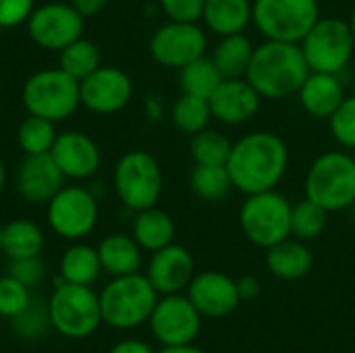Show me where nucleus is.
<instances>
[{
	"label": "nucleus",
	"instance_id": "nucleus-1",
	"mask_svg": "<svg viewBox=\"0 0 355 353\" xmlns=\"http://www.w3.org/2000/svg\"><path fill=\"white\" fill-rule=\"evenodd\" d=\"M289 169V146L272 131H252L239 137L229 154L227 171L241 193L277 189Z\"/></svg>",
	"mask_w": 355,
	"mask_h": 353
},
{
	"label": "nucleus",
	"instance_id": "nucleus-2",
	"mask_svg": "<svg viewBox=\"0 0 355 353\" xmlns=\"http://www.w3.org/2000/svg\"><path fill=\"white\" fill-rule=\"evenodd\" d=\"M310 67L300 44L264 40L254 48V56L245 79L262 96V100H283L297 96Z\"/></svg>",
	"mask_w": 355,
	"mask_h": 353
},
{
	"label": "nucleus",
	"instance_id": "nucleus-3",
	"mask_svg": "<svg viewBox=\"0 0 355 353\" xmlns=\"http://www.w3.org/2000/svg\"><path fill=\"white\" fill-rule=\"evenodd\" d=\"M304 191L327 212L349 210L355 202V156L343 150L320 154L306 173Z\"/></svg>",
	"mask_w": 355,
	"mask_h": 353
},
{
	"label": "nucleus",
	"instance_id": "nucleus-4",
	"mask_svg": "<svg viewBox=\"0 0 355 353\" xmlns=\"http://www.w3.org/2000/svg\"><path fill=\"white\" fill-rule=\"evenodd\" d=\"M158 298V291L146 275L133 273L112 277V281L100 291L102 322L121 331L135 329L150 320Z\"/></svg>",
	"mask_w": 355,
	"mask_h": 353
},
{
	"label": "nucleus",
	"instance_id": "nucleus-5",
	"mask_svg": "<svg viewBox=\"0 0 355 353\" xmlns=\"http://www.w3.org/2000/svg\"><path fill=\"white\" fill-rule=\"evenodd\" d=\"M21 102L27 114L60 123L81 106V85L60 67L42 69L29 75L23 83Z\"/></svg>",
	"mask_w": 355,
	"mask_h": 353
},
{
	"label": "nucleus",
	"instance_id": "nucleus-6",
	"mask_svg": "<svg viewBox=\"0 0 355 353\" xmlns=\"http://www.w3.org/2000/svg\"><path fill=\"white\" fill-rule=\"evenodd\" d=\"M50 327L69 339H85L102 325L100 295L89 285H73L58 279L48 302Z\"/></svg>",
	"mask_w": 355,
	"mask_h": 353
},
{
	"label": "nucleus",
	"instance_id": "nucleus-7",
	"mask_svg": "<svg viewBox=\"0 0 355 353\" xmlns=\"http://www.w3.org/2000/svg\"><path fill=\"white\" fill-rule=\"evenodd\" d=\"M291 206L277 189L250 193L239 210V227L248 241L268 250L291 237Z\"/></svg>",
	"mask_w": 355,
	"mask_h": 353
},
{
	"label": "nucleus",
	"instance_id": "nucleus-8",
	"mask_svg": "<svg viewBox=\"0 0 355 353\" xmlns=\"http://www.w3.org/2000/svg\"><path fill=\"white\" fill-rule=\"evenodd\" d=\"M112 185L123 206L139 212L158 204L164 187L162 169L152 154L131 150L119 158L112 173Z\"/></svg>",
	"mask_w": 355,
	"mask_h": 353
},
{
	"label": "nucleus",
	"instance_id": "nucleus-9",
	"mask_svg": "<svg viewBox=\"0 0 355 353\" xmlns=\"http://www.w3.org/2000/svg\"><path fill=\"white\" fill-rule=\"evenodd\" d=\"M300 48L310 71L339 75L354 58L355 37L352 25L339 17H320L300 42Z\"/></svg>",
	"mask_w": 355,
	"mask_h": 353
},
{
	"label": "nucleus",
	"instance_id": "nucleus-10",
	"mask_svg": "<svg viewBox=\"0 0 355 353\" xmlns=\"http://www.w3.org/2000/svg\"><path fill=\"white\" fill-rule=\"evenodd\" d=\"M320 17L318 0H254L252 23L264 40L300 44Z\"/></svg>",
	"mask_w": 355,
	"mask_h": 353
},
{
	"label": "nucleus",
	"instance_id": "nucleus-11",
	"mask_svg": "<svg viewBox=\"0 0 355 353\" xmlns=\"http://www.w3.org/2000/svg\"><path fill=\"white\" fill-rule=\"evenodd\" d=\"M98 216L100 208L96 196L81 185H62L48 202V225L67 241L87 237L96 229Z\"/></svg>",
	"mask_w": 355,
	"mask_h": 353
},
{
	"label": "nucleus",
	"instance_id": "nucleus-12",
	"mask_svg": "<svg viewBox=\"0 0 355 353\" xmlns=\"http://www.w3.org/2000/svg\"><path fill=\"white\" fill-rule=\"evenodd\" d=\"M202 314L183 293H171L158 298L152 316L148 320L154 339L162 347L189 345L202 331Z\"/></svg>",
	"mask_w": 355,
	"mask_h": 353
},
{
	"label": "nucleus",
	"instance_id": "nucleus-13",
	"mask_svg": "<svg viewBox=\"0 0 355 353\" xmlns=\"http://www.w3.org/2000/svg\"><path fill=\"white\" fill-rule=\"evenodd\" d=\"M25 27L35 46L60 52L64 46L83 35L85 17L71 2H48L33 8Z\"/></svg>",
	"mask_w": 355,
	"mask_h": 353
},
{
	"label": "nucleus",
	"instance_id": "nucleus-14",
	"mask_svg": "<svg viewBox=\"0 0 355 353\" xmlns=\"http://www.w3.org/2000/svg\"><path fill=\"white\" fill-rule=\"evenodd\" d=\"M206 50V31L200 27V23L191 21H168L150 37L152 58L166 69H183L191 60L204 56Z\"/></svg>",
	"mask_w": 355,
	"mask_h": 353
},
{
	"label": "nucleus",
	"instance_id": "nucleus-15",
	"mask_svg": "<svg viewBox=\"0 0 355 353\" xmlns=\"http://www.w3.org/2000/svg\"><path fill=\"white\" fill-rule=\"evenodd\" d=\"M81 106L96 114H114L123 110L133 96L131 77L119 67H98L81 83Z\"/></svg>",
	"mask_w": 355,
	"mask_h": 353
},
{
	"label": "nucleus",
	"instance_id": "nucleus-16",
	"mask_svg": "<svg viewBox=\"0 0 355 353\" xmlns=\"http://www.w3.org/2000/svg\"><path fill=\"white\" fill-rule=\"evenodd\" d=\"M187 298L204 318H223L241 304L237 281L218 270H206L191 279Z\"/></svg>",
	"mask_w": 355,
	"mask_h": 353
},
{
	"label": "nucleus",
	"instance_id": "nucleus-17",
	"mask_svg": "<svg viewBox=\"0 0 355 353\" xmlns=\"http://www.w3.org/2000/svg\"><path fill=\"white\" fill-rule=\"evenodd\" d=\"M212 119L235 127L250 123L262 104V96L254 89V85L245 77H235V79H223L220 85L212 92L208 98Z\"/></svg>",
	"mask_w": 355,
	"mask_h": 353
},
{
	"label": "nucleus",
	"instance_id": "nucleus-18",
	"mask_svg": "<svg viewBox=\"0 0 355 353\" xmlns=\"http://www.w3.org/2000/svg\"><path fill=\"white\" fill-rule=\"evenodd\" d=\"M50 156L62 171L67 179L85 181L94 177L102 164L100 146L83 131H62L58 133Z\"/></svg>",
	"mask_w": 355,
	"mask_h": 353
},
{
	"label": "nucleus",
	"instance_id": "nucleus-19",
	"mask_svg": "<svg viewBox=\"0 0 355 353\" xmlns=\"http://www.w3.org/2000/svg\"><path fill=\"white\" fill-rule=\"evenodd\" d=\"M148 281L158 291V295L181 293L189 287L196 277V264L189 250L177 246L175 241L158 252H152L148 262Z\"/></svg>",
	"mask_w": 355,
	"mask_h": 353
},
{
	"label": "nucleus",
	"instance_id": "nucleus-20",
	"mask_svg": "<svg viewBox=\"0 0 355 353\" xmlns=\"http://www.w3.org/2000/svg\"><path fill=\"white\" fill-rule=\"evenodd\" d=\"M64 179L50 154L25 156L17 171V191L29 204H48L64 185Z\"/></svg>",
	"mask_w": 355,
	"mask_h": 353
},
{
	"label": "nucleus",
	"instance_id": "nucleus-21",
	"mask_svg": "<svg viewBox=\"0 0 355 353\" xmlns=\"http://www.w3.org/2000/svg\"><path fill=\"white\" fill-rule=\"evenodd\" d=\"M302 108L312 119H331V114L339 108V104L345 100V87L339 79V75L333 73H314L306 77L304 85L297 92Z\"/></svg>",
	"mask_w": 355,
	"mask_h": 353
},
{
	"label": "nucleus",
	"instance_id": "nucleus-22",
	"mask_svg": "<svg viewBox=\"0 0 355 353\" xmlns=\"http://www.w3.org/2000/svg\"><path fill=\"white\" fill-rule=\"evenodd\" d=\"M312 266L314 256L302 239L287 237L266 250V268L281 281H302Z\"/></svg>",
	"mask_w": 355,
	"mask_h": 353
},
{
	"label": "nucleus",
	"instance_id": "nucleus-23",
	"mask_svg": "<svg viewBox=\"0 0 355 353\" xmlns=\"http://www.w3.org/2000/svg\"><path fill=\"white\" fill-rule=\"evenodd\" d=\"M254 0H204L202 21L208 31L223 35H233L245 31L252 23Z\"/></svg>",
	"mask_w": 355,
	"mask_h": 353
},
{
	"label": "nucleus",
	"instance_id": "nucleus-24",
	"mask_svg": "<svg viewBox=\"0 0 355 353\" xmlns=\"http://www.w3.org/2000/svg\"><path fill=\"white\" fill-rule=\"evenodd\" d=\"M100 256L102 270L110 277H125L139 273L141 268V248L133 239V235L112 233L100 241L96 248Z\"/></svg>",
	"mask_w": 355,
	"mask_h": 353
},
{
	"label": "nucleus",
	"instance_id": "nucleus-25",
	"mask_svg": "<svg viewBox=\"0 0 355 353\" xmlns=\"http://www.w3.org/2000/svg\"><path fill=\"white\" fill-rule=\"evenodd\" d=\"M175 233H177L175 221L166 210L152 206V208L135 212L131 235L139 243L141 250L158 252L175 241Z\"/></svg>",
	"mask_w": 355,
	"mask_h": 353
},
{
	"label": "nucleus",
	"instance_id": "nucleus-26",
	"mask_svg": "<svg viewBox=\"0 0 355 353\" xmlns=\"http://www.w3.org/2000/svg\"><path fill=\"white\" fill-rule=\"evenodd\" d=\"M254 48L256 46L252 44V40L241 31L233 35H223L210 56L225 79H235L245 77L254 56Z\"/></svg>",
	"mask_w": 355,
	"mask_h": 353
},
{
	"label": "nucleus",
	"instance_id": "nucleus-27",
	"mask_svg": "<svg viewBox=\"0 0 355 353\" xmlns=\"http://www.w3.org/2000/svg\"><path fill=\"white\" fill-rule=\"evenodd\" d=\"M60 279L73 285H89L100 277L102 264L98 250L87 243H73L64 250L60 264H58Z\"/></svg>",
	"mask_w": 355,
	"mask_h": 353
},
{
	"label": "nucleus",
	"instance_id": "nucleus-28",
	"mask_svg": "<svg viewBox=\"0 0 355 353\" xmlns=\"http://www.w3.org/2000/svg\"><path fill=\"white\" fill-rule=\"evenodd\" d=\"M44 248L42 229L27 218H15L2 227V254L8 260L40 256Z\"/></svg>",
	"mask_w": 355,
	"mask_h": 353
},
{
	"label": "nucleus",
	"instance_id": "nucleus-29",
	"mask_svg": "<svg viewBox=\"0 0 355 353\" xmlns=\"http://www.w3.org/2000/svg\"><path fill=\"white\" fill-rule=\"evenodd\" d=\"M58 67L81 83L87 75H92L98 67H102L100 48L92 40L81 35L58 52Z\"/></svg>",
	"mask_w": 355,
	"mask_h": 353
},
{
	"label": "nucleus",
	"instance_id": "nucleus-30",
	"mask_svg": "<svg viewBox=\"0 0 355 353\" xmlns=\"http://www.w3.org/2000/svg\"><path fill=\"white\" fill-rule=\"evenodd\" d=\"M189 185L204 202H220L235 189L227 164H196L189 175Z\"/></svg>",
	"mask_w": 355,
	"mask_h": 353
},
{
	"label": "nucleus",
	"instance_id": "nucleus-31",
	"mask_svg": "<svg viewBox=\"0 0 355 353\" xmlns=\"http://www.w3.org/2000/svg\"><path fill=\"white\" fill-rule=\"evenodd\" d=\"M223 79L225 77L220 75L218 67L214 64L212 56H208V54H204V56L191 60L189 64H185L183 69H179L181 92L202 96V98H210Z\"/></svg>",
	"mask_w": 355,
	"mask_h": 353
},
{
	"label": "nucleus",
	"instance_id": "nucleus-32",
	"mask_svg": "<svg viewBox=\"0 0 355 353\" xmlns=\"http://www.w3.org/2000/svg\"><path fill=\"white\" fill-rule=\"evenodd\" d=\"M171 117H173V125L187 135H196L208 129L210 121H214L208 98L185 94V92L175 100Z\"/></svg>",
	"mask_w": 355,
	"mask_h": 353
},
{
	"label": "nucleus",
	"instance_id": "nucleus-33",
	"mask_svg": "<svg viewBox=\"0 0 355 353\" xmlns=\"http://www.w3.org/2000/svg\"><path fill=\"white\" fill-rule=\"evenodd\" d=\"M56 137H58L56 123L35 114H29L17 129V144L25 152V156L50 154Z\"/></svg>",
	"mask_w": 355,
	"mask_h": 353
},
{
	"label": "nucleus",
	"instance_id": "nucleus-34",
	"mask_svg": "<svg viewBox=\"0 0 355 353\" xmlns=\"http://www.w3.org/2000/svg\"><path fill=\"white\" fill-rule=\"evenodd\" d=\"M329 214L316 202L304 198L302 202L291 206V237L302 241H312L320 237L327 229Z\"/></svg>",
	"mask_w": 355,
	"mask_h": 353
},
{
	"label": "nucleus",
	"instance_id": "nucleus-35",
	"mask_svg": "<svg viewBox=\"0 0 355 353\" xmlns=\"http://www.w3.org/2000/svg\"><path fill=\"white\" fill-rule=\"evenodd\" d=\"M231 148L233 141L225 133L210 127L191 135L189 141V154L196 164H227Z\"/></svg>",
	"mask_w": 355,
	"mask_h": 353
},
{
	"label": "nucleus",
	"instance_id": "nucleus-36",
	"mask_svg": "<svg viewBox=\"0 0 355 353\" xmlns=\"http://www.w3.org/2000/svg\"><path fill=\"white\" fill-rule=\"evenodd\" d=\"M329 129L333 139L345 148L355 150V94L345 96V100L339 104V108L329 119Z\"/></svg>",
	"mask_w": 355,
	"mask_h": 353
},
{
	"label": "nucleus",
	"instance_id": "nucleus-37",
	"mask_svg": "<svg viewBox=\"0 0 355 353\" xmlns=\"http://www.w3.org/2000/svg\"><path fill=\"white\" fill-rule=\"evenodd\" d=\"M31 304L29 287L12 279L10 275L0 277V316L17 318Z\"/></svg>",
	"mask_w": 355,
	"mask_h": 353
},
{
	"label": "nucleus",
	"instance_id": "nucleus-38",
	"mask_svg": "<svg viewBox=\"0 0 355 353\" xmlns=\"http://www.w3.org/2000/svg\"><path fill=\"white\" fill-rule=\"evenodd\" d=\"M6 275H10L12 279H17L19 283L27 285V287H35L44 279V262L40 260V256L8 260Z\"/></svg>",
	"mask_w": 355,
	"mask_h": 353
},
{
	"label": "nucleus",
	"instance_id": "nucleus-39",
	"mask_svg": "<svg viewBox=\"0 0 355 353\" xmlns=\"http://www.w3.org/2000/svg\"><path fill=\"white\" fill-rule=\"evenodd\" d=\"M35 8V0H0V29L25 25Z\"/></svg>",
	"mask_w": 355,
	"mask_h": 353
},
{
	"label": "nucleus",
	"instance_id": "nucleus-40",
	"mask_svg": "<svg viewBox=\"0 0 355 353\" xmlns=\"http://www.w3.org/2000/svg\"><path fill=\"white\" fill-rule=\"evenodd\" d=\"M15 320V329L17 333L25 335V337H35L40 333H44L46 325L50 322L48 318V308H42V306H35V304H29L27 310L23 314H19Z\"/></svg>",
	"mask_w": 355,
	"mask_h": 353
},
{
	"label": "nucleus",
	"instance_id": "nucleus-41",
	"mask_svg": "<svg viewBox=\"0 0 355 353\" xmlns=\"http://www.w3.org/2000/svg\"><path fill=\"white\" fill-rule=\"evenodd\" d=\"M160 8L171 21H202L204 0H158Z\"/></svg>",
	"mask_w": 355,
	"mask_h": 353
},
{
	"label": "nucleus",
	"instance_id": "nucleus-42",
	"mask_svg": "<svg viewBox=\"0 0 355 353\" xmlns=\"http://www.w3.org/2000/svg\"><path fill=\"white\" fill-rule=\"evenodd\" d=\"M237 291H239L241 302H252V300H256V298L260 295L262 285H260V281H258L256 277L245 275V277L237 279Z\"/></svg>",
	"mask_w": 355,
	"mask_h": 353
},
{
	"label": "nucleus",
	"instance_id": "nucleus-43",
	"mask_svg": "<svg viewBox=\"0 0 355 353\" xmlns=\"http://www.w3.org/2000/svg\"><path fill=\"white\" fill-rule=\"evenodd\" d=\"M108 353H156L146 341L139 339H125L121 343H116Z\"/></svg>",
	"mask_w": 355,
	"mask_h": 353
},
{
	"label": "nucleus",
	"instance_id": "nucleus-44",
	"mask_svg": "<svg viewBox=\"0 0 355 353\" xmlns=\"http://www.w3.org/2000/svg\"><path fill=\"white\" fill-rule=\"evenodd\" d=\"M71 4L83 15V17H94L104 10L108 0H71Z\"/></svg>",
	"mask_w": 355,
	"mask_h": 353
},
{
	"label": "nucleus",
	"instance_id": "nucleus-45",
	"mask_svg": "<svg viewBox=\"0 0 355 353\" xmlns=\"http://www.w3.org/2000/svg\"><path fill=\"white\" fill-rule=\"evenodd\" d=\"M156 353H206L202 352L200 347H196L193 343H189V345H175V347H162L160 352Z\"/></svg>",
	"mask_w": 355,
	"mask_h": 353
},
{
	"label": "nucleus",
	"instance_id": "nucleus-46",
	"mask_svg": "<svg viewBox=\"0 0 355 353\" xmlns=\"http://www.w3.org/2000/svg\"><path fill=\"white\" fill-rule=\"evenodd\" d=\"M4 187H6V166H4V162L0 160V196H2V191H4Z\"/></svg>",
	"mask_w": 355,
	"mask_h": 353
},
{
	"label": "nucleus",
	"instance_id": "nucleus-47",
	"mask_svg": "<svg viewBox=\"0 0 355 353\" xmlns=\"http://www.w3.org/2000/svg\"><path fill=\"white\" fill-rule=\"evenodd\" d=\"M349 25H352V31H354V37H355V8H354V12H352V17H349Z\"/></svg>",
	"mask_w": 355,
	"mask_h": 353
},
{
	"label": "nucleus",
	"instance_id": "nucleus-48",
	"mask_svg": "<svg viewBox=\"0 0 355 353\" xmlns=\"http://www.w3.org/2000/svg\"><path fill=\"white\" fill-rule=\"evenodd\" d=\"M0 254H2V225H0Z\"/></svg>",
	"mask_w": 355,
	"mask_h": 353
},
{
	"label": "nucleus",
	"instance_id": "nucleus-49",
	"mask_svg": "<svg viewBox=\"0 0 355 353\" xmlns=\"http://www.w3.org/2000/svg\"><path fill=\"white\" fill-rule=\"evenodd\" d=\"M349 210H352V216H354V221H355V202H354V206H352Z\"/></svg>",
	"mask_w": 355,
	"mask_h": 353
}]
</instances>
